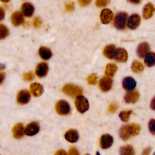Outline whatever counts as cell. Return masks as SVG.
I'll return each instance as SVG.
<instances>
[{
    "label": "cell",
    "instance_id": "6",
    "mask_svg": "<svg viewBox=\"0 0 155 155\" xmlns=\"http://www.w3.org/2000/svg\"><path fill=\"white\" fill-rule=\"evenodd\" d=\"M39 131V124L36 122H32L27 125L24 128V134L31 136L37 134Z\"/></svg>",
    "mask_w": 155,
    "mask_h": 155
},
{
    "label": "cell",
    "instance_id": "27",
    "mask_svg": "<svg viewBox=\"0 0 155 155\" xmlns=\"http://www.w3.org/2000/svg\"><path fill=\"white\" fill-rule=\"evenodd\" d=\"M117 67L114 64H108L105 68V73L108 78H112L114 76L116 71H117Z\"/></svg>",
    "mask_w": 155,
    "mask_h": 155
},
{
    "label": "cell",
    "instance_id": "18",
    "mask_svg": "<svg viewBox=\"0 0 155 155\" xmlns=\"http://www.w3.org/2000/svg\"><path fill=\"white\" fill-rule=\"evenodd\" d=\"M139 97V94L137 91H130L124 96V101L126 103H134Z\"/></svg>",
    "mask_w": 155,
    "mask_h": 155
},
{
    "label": "cell",
    "instance_id": "41",
    "mask_svg": "<svg viewBox=\"0 0 155 155\" xmlns=\"http://www.w3.org/2000/svg\"><path fill=\"white\" fill-rule=\"evenodd\" d=\"M54 155H67V154L65 152V151H64L63 150H59L58 151H56V153L54 154Z\"/></svg>",
    "mask_w": 155,
    "mask_h": 155
},
{
    "label": "cell",
    "instance_id": "25",
    "mask_svg": "<svg viewBox=\"0 0 155 155\" xmlns=\"http://www.w3.org/2000/svg\"><path fill=\"white\" fill-rule=\"evenodd\" d=\"M115 50L116 47L114 45H108L105 47L103 53L105 57L109 59H113Z\"/></svg>",
    "mask_w": 155,
    "mask_h": 155
},
{
    "label": "cell",
    "instance_id": "16",
    "mask_svg": "<svg viewBox=\"0 0 155 155\" xmlns=\"http://www.w3.org/2000/svg\"><path fill=\"white\" fill-rule=\"evenodd\" d=\"M21 12L23 16H25L26 17H31L34 12V7L30 2H24L22 5Z\"/></svg>",
    "mask_w": 155,
    "mask_h": 155
},
{
    "label": "cell",
    "instance_id": "13",
    "mask_svg": "<svg viewBox=\"0 0 155 155\" xmlns=\"http://www.w3.org/2000/svg\"><path fill=\"white\" fill-rule=\"evenodd\" d=\"M136 85V81L130 76L125 78L122 81V86L127 91H132Z\"/></svg>",
    "mask_w": 155,
    "mask_h": 155
},
{
    "label": "cell",
    "instance_id": "47",
    "mask_svg": "<svg viewBox=\"0 0 155 155\" xmlns=\"http://www.w3.org/2000/svg\"><path fill=\"white\" fill-rule=\"evenodd\" d=\"M85 155H89V154H85Z\"/></svg>",
    "mask_w": 155,
    "mask_h": 155
},
{
    "label": "cell",
    "instance_id": "23",
    "mask_svg": "<svg viewBox=\"0 0 155 155\" xmlns=\"http://www.w3.org/2000/svg\"><path fill=\"white\" fill-rule=\"evenodd\" d=\"M39 54L43 59L48 60L51 57L52 53L49 48L44 47H41L39 49Z\"/></svg>",
    "mask_w": 155,
    "mask_h": 155
},
{
    "label": "cell",
    "instance_id": "35",
    "mask_svg": "<svg viewBox=\"0 0 155 155\" xmlns=\"http://www.w3.org/2000/svg\"><path fill=\"white\" fill-rule=\"evenodd\" d=\"M109 2L108 1H101V0H97L96 1V4L98 7H102L106 5Z\"/></svg>",
    "mask_w": 155,
    "mask_h": 155
},
{
    "label": "cell",
    "instance_id": "21",
    "mask_svg": "<svg viewBox=\"0 0 155 155\" xmlns=\"http://www.w3.org/2000/svg\"><path fill=\"white\" fill-rule=\"evenodd\" d=\"M155 10L154 7L152 3L147 4L143 8V16L145 19L150 18Z\"/></svg>",
    "mask_w": 155,
    "mask_h": 155
},
{
    "label": "cell",
    "instance_id": "46",
    "mask_svg": "<svg viewBox=\"0 0 155 155\" xmlns=\"http://www.w3.org/2000/svg\"><path fill=\"white\" fill-rule=\"evenodd\" d=\"M96 155H100V153H99V151L96 152Z\"/></svg>",
    "mask_w": 155,
    "mask_h": 155
},
{
    "label": "cell",
    "instance_id": "42",
    "mask_svg": "<svg viewBox=\"0 0 155 155\" xmlns=\"http://www.w3.org/2000/svg\"><path fill=\"white\" fill-rule=\"evenodd\" d=\"M4 15H5V12H4V9L2 7H0V21L4 19Z\"/></svg>",
    "mask_w": 155,
    "mask_h": 155
},
{
    "label": "cell",
    "instance_id": "3",
    "mask_svg": "<svg viewBox=\"0 0 155 155\" xmlns=\"http://www.w3.org/2000/svg\"><path fill=\"white\" fill-rule=\"evenodd\" d=\"M62 91L73 97L79 96L82 93V89L77 85L73 84H66L62 88Z\"/></svg>",
    "mask_w": 155,
    "mask_h": 155
},
{
    "label": "cell",
    "instance_id": "30",
    "mask_svg": "<svg viewBox=\"0 0 155 155\" xmlns=\"http://www.w3.org/2000/svg\"><path fill=\"white\" fill-rule=\"evenodd\" d=\"M8 29L3 24H0V40L5 38L8 35Z\"/></svg>",
    "mask_w": 155,
    "mask_h": 155
},
{
    "label": "cell",
    "instance_id": "8",
    "mask_svg": "<svg viewBox=\"0 0 155 155\" xmlns=\"http://www.w3.org/2000/svg\"><path fill=\"white\" fill-rule=\"evenodd\" d=\"M112 79L108 77H104L100 79L99 82V87L101 91L104 92L108 91L112 87Z\"/></svg>",
    "mask_w": 155,
    "mask_h": 155
},
{
    "label": "cell",
    "instance_id": "38",
    "mask_svg": "<svg viewBox=\"0 0 155 155\" xmlns=\"http://www.w3.org/2000/svg\"><path fill=\"white\" fill-rule=\"evenodd\" d=\"M41 21L39 19V18H36L34 21V22H33V25L35 28H37L39 26H40V25L41 24Z\"/></svg>",
    "mask_w": 155,
    "mask_h": 155
},
{
    "label": "cell",
    "instance_id": "4",
    "mask_svg": "<svg viewBox=\"0 0 155 155\" xmlns=\"http://www.w3.org/2000/svg\"><path fill=\"white\" fill-rule=\"evenodd\" d=\"M75 105L78 111L81 113L85 112L88 109L89 107L88 100L84 96L81 95L76 96Z\"/></svg>",
    "mask_w": 155,
    "mask_h": 155
},
{
    "label": "cell",
    "instance_id": "37",
    "mask_svg": "<svg viewBox=\"0 0 155 155\" xmlns=\"http://www.w3.org/2000/svg\"><path fill=\"white\" fill-rule=\"evenodd\" d=\"M117 105L116 104H112L110 105L108 108V111L110 113H113L117 110Z\"/></svg>",
    "mask_w": 155,
    "mask_h": 155
},
{
    "label": "cell",
    "instance_id": "45",
    "mask_svg": "<svg viewBox=\"0 0 155 155\" xmlns=\"http://www.w3.org/2000/svg\"><path fill=\"white\" fill-rule=\"evenodd\" d=\"M4 68H5V65H4V64H0V70H3Z\"/></svg>",
    "mask_w": 155,
    "mask_h": 155
},
{
    "label": "cell",
    "instance_id": "29",
    "mask_svg": "<svg viewBox=\"0 0 155 155\" xmlns=\"http://www.w3.org/2000/svg\"><path fill=\"white\" fill-rule=\"evenodd\" d=\"M131 110L128 111H122L119 113V117L123 122H128L130 114L132 113Z\"/></svg>",
    "mask_w": 155,
    "mask_h": 155
},
{
    "label": "cell",
    "instance_id": "32",
    "mask_svg": "<svg viewBox=\"0 0 155 155\" xmlns=\"http://www.w3.org/2000/svg\"><path fill=\"white\" fill-rule=\"evenodd\" d=\"M148 128H149V130L150 131V133L152 134H155V131H154V119H152L150 120L149 124H148Z\"/></svg>",
    "mask_w": 155,
    "mask_h": 155
},
{
    "label": "cell",
    "instance_id": "10",
    "mask_svg": "<svg viewBox=\"0 0 155 155\" xmlns=\"http://www.w3.org/2000/svg\"><path fill=\"white\" fill-rule=\"evenodd\" d=\"M113 143V137L108 134H105L101 136L100 139V146L103 149H107L110 148Z\"/></svg>",
    "mask_w": 155,
    "mask_h": 155
},
{
    "label": "cell",
    "instance_id": "20",
    "mask_svg": "<svg viewBox=\"0 0 155 155\" xmlns=\"http://www.w3.org/2000/svg\"><path fill=\"white\" fill-rule=\"evenodd\" d=\"M48 69V67L47 64L46 63L42 62L38 64V66L36 67L35 73L37 75V76L39 78H42L45 76L47 74Z\"/></svg>",
    "mask_w": 155,
    "mask_h": 155
},
{
    "label": "cell",
    "instance_id": "15",
    "mask_svg": "<svg viewBox=\"0 0 155 155\" xmlns=\"http://www.w3.org/2000/svg\"><path fill=\"white\" fill-rule=\"evenodd\" d=\"M24 16L20 12H15L11 16V22L15 26H18L24 22Z\"/></svg>",
    "mask_w": 155,
    "mask_h": 155
},
{
    "label": "cell",
    "instance_id": "43",
    "mask_svg": "<svg viewBox=\"0 0 155 155\" xmlns=\"http://www.w3.org/2000/svg\"><path fill=\"white\" fill-rule=\"evenodd\" d=\"M4 79H5V74L4 73L0 72V85L2 84Z\"/></svg>",
    "mask_w": 155,
    "mask_h": 155
},
{
    "label": "cell",
    "instance_id": "12",
    "mask_svg": "<svg viewBox=\"0 0 155 155\" xmlns=\"http://www.w3.org/2000/svg\"><path fill=\"white\" fill-rule=\"evenodd\" d=\"M30 99V92L27 90L20 91L16 97V100L18 104L24 105L29 102Z\"/></svg>",
    "mask_w": 155,
    "mask_h": 155
},
{
    "label": "cell",
    "instance_id": "44",
    "mask_svg": "<svg viewBox=\"0 0 155 155\" xmlns=\"http://www.w3.org/2000/svg\"><path fill=\"white\" fill-rule=\"evenodd\" d=\"M129 2L130 3H132V4H139L140 2V1H129Z\"/></svg>",
    "mask_w": 155,
    "mask_h": 155
},
{
    "label": "cell",
    "instance_id": "1",
    "mask_svg": "<svg viewBox=\"0 0 155 155\" xmlns=\"http://www.w3.org/2000/svg\"><path fill=\"white\" fill-rule=\"evenodd\" d=\"M140 131V127L136 124H131L124 125L119 130V136L124 140H127L130 137L137 135Z\"/></svg>",
    "mask_w": 155,
    "mask_h": 155
},
{
    "label": "cell",
    "instance_id": "36",
    "mask_svg": "<svg viewBox=\"0 0 155 155\" xmlns=\"http://www.w3.org/2000/svg\"><path fill=\"white\" fill-rule=\"evenodd\" d=\"M67 155H79V154L78 151L76 148H72L68 150Z\"/></svg>",
    "mask_w": 155,
    "mask_h": 155
},
{
    "label": "cell",
    "instance_id": "34",
    "mask_svg": "<svg viewBox=\"0 0 155 155\" xmlns=\"http://www.w3.org/2000/svg\"><path fill=\"white\" fill-rule=\"evenodd\" d=\"M65 9L68 12H71L74 9V2H70L65 4Z\"/></svg>",
    "mask_w": 155,
    "mask_h": 155
},
{
    "label": "cell",
    "instance_id": "22",
    "mask_svg": "<svg viewBox=\"0 0 155 155\" xmlns=\"http://www.w3.org/2000/svg\"><path fill=\"white\" fill-rule=\"evenodd\" d=\"M30 92L32 94V95L34 96H36V97L41 95L42 93H43L42 86L40 84L36 83V82L32 83L30 85Z\"/></svg>",
    "mask_w": 155,
    "mask_h": 155
},
{
    "label": "cell",
    "instance_id": "26",
    "mask_svg": "<svg viewBox=\"0 0 155 155\" xmlns=\"http://www.w3.org/2000/svg\"><path fill=\"white\" fill-rule=\"evenodd\" d=\"M119 153L120 155H135L134 150L130 145H127L120 147Z\"/></svg>",
    "mask_w": 155,
    "mask_h": 155
},
{
    "label": "cell",
    "instance_id": "11",
    "mask_svg": "<svg viewBox=\"0 0 155 155\" xmlns=\"http://www.w3.org/2000/svg\"><path fill=\"white\" fill-rule=\"evenodd\" d=\"M101 21L103 24H108L111 21L113 18V13L108 8H104L101 12Z\"/></svg>",
    "mask_w": 155,
    "mask_h": 155
},
{
    "label": "cell",
    "instance_id": "7",
    "mask_svg": "<svg viewBox=\"0 0 155 155\" xmlns=\"http://www.w3.org/2000/svg\"><path fill=\"white\" fill-rule=\"evenodd\" d=\"M113 58L117 62H125L128 59L127 51L123 48H117L115 50Z\"/></svg>",
    "mask_w": 155,
    "mask_h": 155
},
{
    "label": "cell",
    "instance_id": "5",
    "mask_svg": "<svg viewBox=\"0 0 155 155\" xmlns=\"http://www.w3.org/2000/svg\"><path fill=\"white\" fill-rule=\"evenodd\" d=\"M56 111L60 115H67L70 111V105L67 101L61 100L56 105Z\"/></svg>",
    "mask_w": 155,
    "mask_h": 155
},
{
    "label": "cell",
    "instance_id": "39",
    "mask_svg": "<svg viewBox=\"0 0 155 155\" xmlns=\"http://www.w3.org/2000/svg\"><path fill=\"white\" fill-rule=\"evenodd\" d=\"M151 148L150 147H147L143 150L142 155H149L151 153Z\"/></svg>",
    "mask_w": 155,
    "mask_h": 155
},
{
    "label": "cell",
    "instance_id": "9",
    "mask_svg": "<svg viewBox=\"0 0 155 155\" xmlns=\"http://www.w3.org/2000/svg\"><path fill=\"white\" fill-rule=\"evenodd\" d=\"M140 22V16L138 14H133L129 17L128 19L127 25L129 28L134 30L139 27Z\"/></svg>",
    "mask_w": 155,
    "mask_h": 155
},
{
    "label": "cell",
    "instance_id": "17",
    "mask_svg": "<svg viewBox=\"0 0 155 155\" xmlns=\"http://www.w3.org/2000/svg\"><path fill=\"white\" fill-rule=\"evenodd\" d=\"M150 50V45L146 42L139 44L137 48V54L139 58H143L148 53Z\"/></svg>",
    "mask_w": 155,
    "mask_h": 155
},
{
    "label": "cell",
    "instance_id": "33",
    "mask_svg": "<svg viewBox=\"0 0 155 155\" xmlns=\"http://www.w3.org/2000/svg\"><path fill=\"white\" fill-rule=\"evenodd\" d=\"M34 76L31 72H28L27 73L24 74L23 75V79L24 81H31L33 79Z\"/></svg>",
    "mask_w": 155,
    "mask_h": 155
},
{
    "label": "cell",
    "instance_id": "40",
    "mask_svg": "<svg viewBox=\"0 0 155 155\" xmlns=\"http://www.w3.org/2000/svg\"><path fill=\"white\" fill-rule=\"evenodd\" d=\"M90 2L91 1L90 0H81L79 1L80 5L82 6H85V5H88Z\"/></svg>",
    "mask_w": 155,
    "mask_h": 155
},
{
    "label": "cell",
    "instance_id": "2",
    "mask_svg": "<svg viewBox=\"0 0 155 155\" xmlns=\"http://www.w3.org/2000/svg\"><path fill=\"white\" fill-rule=\"evenodd\" d=\"M127 13L124 12H118L114 19V25L118 30H123L125 27Z\"/></svg>",
    "mask_w": 155,
    "mask_h": 155
},
{
    "label": "cell",
    "instance_id": "31",
    "mask_svg": "<svg viewBox=\"0 0 155 155\" xmlns=\"http://www.w3.org/2000/svg\"><path fill=\"white\" fill-rule=\"evenodd\" d=\"M96 81H97V77H96V74H92L90 75L87 79L88 83L91 85L95 84L96 83Z\"/></svg>",
    "mask_w": 155,
    "mask_h": 155
},
{
    "label": "cell",
    "instance_id": "24",
    "mask_svg": "<svg viewBox=\"0 0 155 155\" xmlns=\"http://www.w3.org/2000/svg\"><path fill=\"white\" fill-rule=\"evenodd\" d=\"M144 62L147 67H151L155 64V54L153 52H149L145 56Z\"/></svg>",
    "mask_w": 155,
    "mask_h": 155
},
{
    "label": "cell",
    "instance_id": "28",
    "mask_svg": "<svg viewBox=\"0 0 155 155\" xmlns=\"http://www.w3.org/2000/svg\"><path fill=\"white\" fill-rule=\"evenodd\" d=\"M131 68V70L135 73H139L142 72L144 69V67L143 64L137 60L133 61Z\"/></svg>",
    "mask_w": 155,
    "mask_h": 155
},
{
    "label": "cell",
    "instance_id": "14",
    "mask_svg": "<svg viewBox=\"0 0 155 155\" xmlns=\"http://www.w3.org/2000/svg\"><path fill=\"white\" fill-rule=\"evenodd\" d=\"M12 133L13 137L16 139L22 138L24 134V128L21 123L16 124L12 128Z\"/></svg>",
    "mask_w": 155,
    "mask_h": 155
},
{
    "label": "cell",
    "instance_id": "19",
    "mask_svg": "<svg viewBox=\"0 0 155 155\" xmlns=\"http://www.w3.org/2000/svg\"><path fill=\"white\" fill-rule=\"evenodd\" d=\"M65 138L67 141L71 143L76 142L79 139L78 132L75 130H69L65 133Z\"/></svg>",
    "mask_w": 155,
    "mask_h": 155
}]
</instances>
